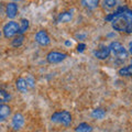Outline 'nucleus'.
<instances>
[{"mask_svg":"<svg viewBox=\"0 0 132 132\" xmlns=\"http://www.w3.org/2000/svg\"><path fill=\"white\" fill-rule=\"evenodd\" d=\"M131 20H132V10L128 8L123 13L118 15L117 18L111 21L112 22V29L118 32H126Z\"/></svg>","mask_w":132,"mask_h":132,"instance_id":"1","label":"nucleus"},{"mask_svg":"<svg viewBox=\"0 0 132 132\" xmlns=\"http://www.w3.org/2000/svg\"><path fill=\"white\" fill-rule=\"evenodd\" d=\"M51 120L53 122L56 123H61L65 127H69L72 123V114L66 110L63 111H57V112H54L51 117Z\"/></svg>","mask_w":132,"mask_h":132,"instance_id":"2","label":"nucleus"},{"mask_svg":"<svg viewBox=\"0 0 132 132\" xmlns=\"http://www.w3.org/2000/svg\"><path fill=\"white\" fill-rule=\"evenodd\" d=\"M109 48H110V53L117 57L119 60H126L128 57V52L127 50L125 48V46L119 43V42H111L110 45H109Z\"/></svg>","mask_w":132,"mask_h":132,"instance_id":"3","label":"nucleus"},{"mask_svg":"<svg viewBox=\"0 0 132 132\" xmlns=\"http://www.w3.org/2000/svg\"><path fill=\"white\" fill-rule=\"evenodd\" d=\"M19 28L20 26L14 21H10L8 22L5 27H3V35L6 39H11L12 36L16 35L19 33Z\"/></svg>","mask_w":132,"mask_h":132,"instance_id":"4","label":"nucleus"},{"mask_svg":"<svg viewBox=\"0 0 132 132\" xmlns=\"http://www.w3.org/2000/svg\"><path fill=\"white\" fill-rule=\"evenodd\" d=\"M66 54L61 52H50L48 54L46 55V61L48 62L50 64H56V63H61L62 61H64L66 59Z\"/></svg>","mask_w":132,"mask_h":132,"instance_id":"5","label":"nucleus"},{"mask_svg":"<svg viewBox=\"0 0 132 132\" xmlns=\"http://www.w3.org/2000/svg\"><path fill=\"white\" fill-rule=\"evenodd\" d=\"M35 41H36V43L41 45V46H46V45H48L51 43V39H50L47 32L44 31V30H40L38 33H36Z\"/></svg>","mask_w":132,"mask_h":132,"instance_id":"6","label":"nucleus"},{"mask_svg":"<svg viewBox=\"0 0 132 132\" xmlns=\"http://www.w3.org/2000/svg\"><path fill=\"white\" fill-rule=\"evenodd\" d=\"M94 55L99 60H106L110 55V48L109 46H101L99 50L94 52Z\"/></svg>","mask_w":132,"mask_h":132,"instance_id":"7","label":"nucleus"},{"mask_svg":"<svg viewBox=\"0 0 132 132\" xmlns=\"http://www.w3.org/2000/svg\"><path fill=\"white\" fill-rule=\"evenodd\" d=\"M24 125V117L21 113H15L12 118V127L14 130H20Z\"/></svg>","mask_w":132,"mask_h":132,"instance_id":"8","label":"nucleus"},{"mask_svg":"<svg viewBox=\"0 0 132 132\" xmlns=\"http://www.w3.org/2000/svg\"><path fill=\"white\" fill-rule=\"evenodd\" d=\"M11 114V108L8 105L0 104V122L6 121Z\"/></svg>","mask_w":132,"mask_h":132,"instance_id":"9","label":"nucleus"},{"mask_svg":"<svg viewBox=\"0 0 132 132\" xmlns=\"http://www.w3.org/2000/svg\"><path fill=\"white\" fill-rule=\"evenodd\" d=\"M6 13H7L8 18L13 19L16 15V13H18V5H16L15 2L8 3L7 7H6Z\"/></svg>","mask_w":132,"mask_h":132,"instance_id":"10","label":"nucleus"},{"mask_svg":"<svg viewBox=\"0 0 132 132\" xmlns=\"http://www.w3.org/2000/svg\"><path fill=\"white\" fill-rule=\"evenodd\" d=\"M15 86H16V89L19 90L20 93H22V94H26L28 90H29V84H28V81L26 78H22V77H20L16 79V82H15Z\"/></svg>","mask_w":132,"mask_h":132,"instance_id":"11","label":"nucleus"},{"mask_svg":"<svg viewBox=\"0 0 132 132\" xmlns=\"http://www.w3.org/2000/svg\"><path fill=\"white\" fill-rule=\"evenodd\" d=\"M127 9H128V7H127V6L119 7L118 9H117V10H116V11L113 12V13H110L109 15H107L106 18H105V20H106V21H110V22H111V21H112L113 19H116V18H117L118 15H120L121 13H123V12H125Z\"/></svg>","mask_w":132,"mask_h":132,"instance_id":"12","label":"nucleus"},{"mask_svg":"<svg viewBox=\"0 0 132 132\" xmlns=\"http://www.w3.org/2000/svg\"><path fill=\"white\" fill-rule=\"evenodd\" d=\"M81 5L86 9L93 10V9H96L99 6V0H81Z\"/></svg>","mask_w":132,"mask_h":132,"instance_id":"13","label":"nucleus"},{"mask_svg":"<svg viewBox=\"0 0 132 132\" xmlns=\"http://www.w3.org/2000/svg\"><path fill=\"white\" fill-rule=\"evenodd\" d=\"M73 19V13L69 11H66V12H63L59 15L57 18V22L60 23H66V22H69L71 20Z\"/></svg>","mask_w":132,"mask_h":132,"instance_id":"14","label":"nucleus"},{"mask_svg":"<svg viewBox=\"0 0 132 132\" xmlns=\"http://www.w3.org/2000/svg\"><path fill=\"white\" fill-rule=\"evenodd\" d=\"M117 7V0H104L102 1V8L107 11L113 10Z\"/></svg>","mask_w":132,"mask_h":132,"instance_id":"15","label":"nucleus"},{"mask_svg":"<svg viewBox=\"0 0 132 132\" xmlns=\"http://www.w3.org/2000/svg\"><path fill=\"white\" fill-rule=\"evenodd\" d=\"M118 74L122 77H130L132 76V65H128V66H125L119 69Z\"/></svg>","mask_w":132,"mask_h":132,"instance_id":"16","label":"nucleus"},{"mask_svg":"<svg viewBox=\"0 0 132 132\" xmlns=\"http://www.w3.org/2000/svg\"><path fill=\"white\" fill-rule=\"evenodd\" d=\"M19 26H20V28H19V33L18 34H23V33L29 29V20L22 19Z\"/></svg>","mask_w":132,"mask_h":132,"instance_id":"17","label":"nucleus"},{"mask_svg":"<svg viewBox=\"0 0 132 132\" xmlns=\"http://www.w3.org/2000/svg\"><path fill=\"white\" fill-rule=\"evenodd\" d=\"M105 110L104 109H101V108H98V109H95L93 112H92V116L94 118H96V119H102L105 117Z\"/></svg>","mask_w":132,"mask_h":132,"instance_id":"18","label":"nucleus"},{"mask_svg":"<svg viewBox=\"0 0 132 132\" xmlns=\"http://www.w3.org/2000/svg\"><path fill=\"white\" fill-rule=\"evenodd\" d=\"M10 95L8 94L6 90L3 89H0V104H5V102L9 101L10 100Z\"/></svg>","mask_w":132,"mask_h":132,"instance_id":"19","label":"nucleus"},{"mask_svg":"<svg viewBox=\"0 0 132 132\" xmlns=\"http://www.w3.org/2000/svg\"><path fill=\"white\" fill-rule=\"evenodd\" d=\"M23 41H24V35L23 34H19L13 41H12V46H13V47L21 46L22 43H23Z\"/></svg>","mask_w":132,"mask_h":132,"instance_id":"20","label":"nucleus"},{"mask_svg":"<svg viewBox=\"0 0 132 132\" xmlns=\"http://www.w3.org/2000/svg\"><path fill=\"white\" fill-rule=\"evenodd\" d=\"M92 130H93V128L90 127L88 123H85V122L80 123V125L75 129V131H77V132L78 131H79V132H88V131H92Z\"/></svg>","mask_w":132,"mask_h":132,"instance_id":"21","label":"nucleus"},{"mask_svg":"<svg viewBox=\"0 0 132 132\" xmlns=\"http://www.w3.org/2000/svg\"><path fill=\"white\" fill-rule=\"evenodd\" d=\"M85 47H86V44H84V43H80V44H78V46H77V51L81 53V52H84Z\"/></svg>","mask_w":132,"mask_h":132,"instance_id":"22","label":"nucleus"},{"mask_svg":"<svg viewBox=\"0 0 132 132\" xmlns=\"http://www.w3.org/2000/svg\"><path fill=\"white\" fill-rule=\"evenodd\" d=\"M126 33H128V34H131V33H132V20L130 21L129 26H128V28H127V30H126Z\"/></svg>","mask_w":132,"mask_h":132,"instance_id":"23","label":"nucleus"},{"mask_svg":"<svg viewBox=\"0 0 132 132\" xmlns=\"http://www.w3.org/2000/svg\"><path fill=\"white\" fill-rule=\"evenodd\" d=\"M129 53L132 54V42H130V44H129Z\"/></svg>","mask_w":132,"mask_h":132,"instance_id":"24","label":"nucleus"},{"mask_svg":"<svg viewBox=\"0 0 132 132\" xmlns=\"http://www.w3.org/2000/svg\"><path fill=\"white\" fill-rule=\"evenodd\" d=\"M65 44H66V45H71V44H72V43H71V42H68V41H67V42H66V43H65Z\"/></svg>","mask_w":132,"mask_h":132,"instance_id":"25","label":"nucleus"},{"mask_svg":"<svg viewBox=\"0 0 132 132\" xmlns=\"http://www.w3.org/2000/svg\"><path fill=\"white\" fill-rule=\"evenodd\" d=\"M13 1H20V0H13Z\"/></svg>","mask_w":132,"mask_h":132,"instance_id":"26","label":"nucleus"},{"mask_svg":"<svg viewBox=\"0 0 132 132\" xmlns=\"http://www.w3.org/2000/svg\"><path fill=\"white\" fill-rule=\"evenodd\" d=\"M131 65H132V60H131Z\"/></svg>","mask_w":132,"mask_h":132,"instance_id":"27","label":"nucleus"},{"mask_svg":"<svg viewBox=\"0 0 132 132\" xmlns=\"http://www.w3.org/2000/svg\"><path fill=\"white\" fill-rule=\"evenodd\" d=\"M0 35H1V32H0Z\"/></svg>","mask_w":132,"mask_h":132,"instance_id":"28","label":"nucleus"}]
</instances>
